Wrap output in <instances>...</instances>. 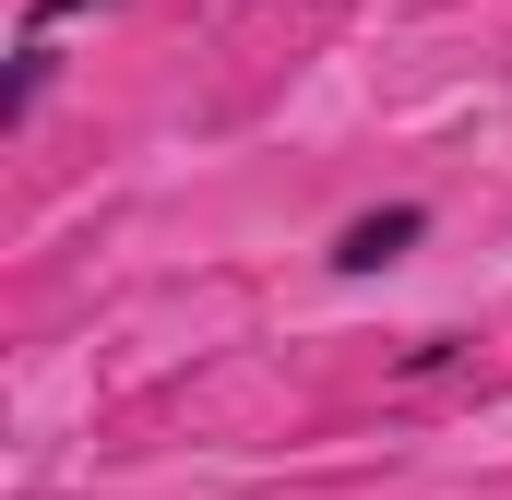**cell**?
I'll return each mask as SVG.
<instances>
[{"label": "cell", "instance_id": "1", "mask_svg": "<svg viewBox=\"0 0 512 500\" xmlns=\"http://www.w3.org/2000/svg\"><path fill=\"white\" fill-rule=\"evenodd\" d=\"M417 239H429V203H370V215H346V227H334L322 262H334V274H382V262H405Z\"/></svg>", "mask_w": 512, "mask_h": 500}, {"label": "cell", "instance_id": "2", "mask_svg": "<svg viewBox=\"0 0 512 500\" xmlns=\"http://www.w3.org/2000/svg\"><path fill=\"white\" fill-rule=\"evenodd\" d=\"M48 72H60V60H48V36H24V48H12V84H0V131H24V120H36Z\"/></svg>", "mask_w": 512, "mask_h": 500}, {"label": "cell", "instance_id": "3", "mask_svg": "<svg viewBox=\"0 0 512 500\" xmlns=\"http://www.w3.org/2000/svg\"><path fill=\"white\" fill-rule=\"evenodd\" d=\"M453 358H465V334H417V346H405V381H429V370H453Z\"/></svg>", "mask_w": 512, "mask_h": 500}, {"label": "cell", "instance_id": "4", "mask_svg": "<svg viewBox=\"0 0 512 500\" xmlns=\"http://www.w3.org/2000/svg\"><path fill=\"white\" fill-rule=\"evenodd\" d=\"M72 12H96V0H24V36H60Z\"/></svg>", "mask_w": 512, "mask_h": 500}]
</instances>
